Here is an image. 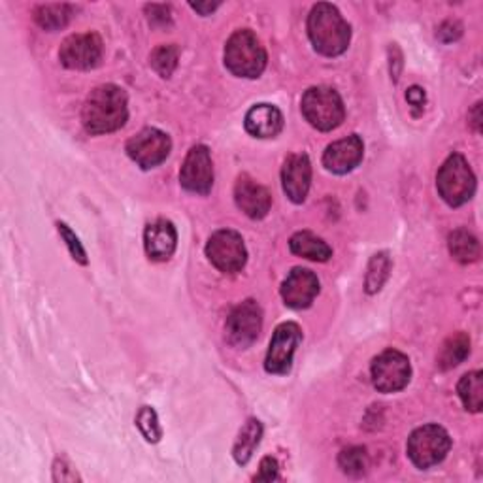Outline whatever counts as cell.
<instances>
[{"label":"cell","instance_id":"83f0119b","mask_svg":"<svg viewBox=\"0 0 483 483\" xmlns=\"http://www.w3.org/2000/svg\"><path fill=\"white\" fill-rule=\"evenodd\" d=\"M179 51L176 46H159L151 53V67L160 77H170L178 67Z\"/></svg>","mask_w":483,"mask_h":483},{"label":"cell","instance_id":"1f68e13d","mask_svg":"<svg viewBox=\"0 0 483 483\" xmlns=\"http://www.w3.org/2000/svg\"><path fill=\"white\" fill-rule=\"evenodd\" d=\"M53 479L55 481H79V476L65 457H59L53 462Z\"/></svg>","mask_w":483,"mask_h":483},{"label":"cell","instance_id":"277c9868","mask_svg":"<svg viewBox=\"0 0 483 483\" xmlns=\"http://www.w3.org/2000/svg\"><path fill=\"white\" fill-rule=\"evenodd\" d=\"M440 196L453 208L467 205L476 193V176L460 153H453L440 167L436 176Z\"/></svg>","mask_w":483,"mask_h":483},{"label":"cell","instance_id":"3957f363","mask_svg":"<svg viewBox=\"0 0 483 483\" xmlns=\"http://www.w3.org/2000/svg\"><path fill=\"white\" fill-rule=\"evenodd\" d=\"M225 67L238 77H259L267 68V51L255 32L236 31L225 46Z\"/></svg>","mask_w":483,"mask_h":483},{"label":"cell","instance_id":"f546056e","mask_svg":"<svg viewBox=\"0 0 483 483\" xmlns=\"http://www.w3.org/2000/svg\"><path fill=\"white\" fill-rule=\"evenodd\" d=\"M57 231L60 234V238L65 240V244L72 255V259L76 260V263L79 265H87V255H86V250L82 246V242H79V238L70 231V227L67 223H57Z\"/></svg>","mask_w":483,"mask_h":483},{"label":"cell","instance_id":"6da1fadb","mask_svg":"<svg viewBox=\"0 0 483 483\" xmlns=\"http://www.w3.org/2000/svg\"><path fill=\"white\" fill-rule=\"evenodd\" d=\"M125 91L106 84L91 91L82 110V123L89 134H108L127 123Z\"/></svg>","mask_w":483,"mask_h":483},{"label":"cell","instance_id":"d590c367","mask_svg":"<svg viewBox=\"0 0 483 483\" xmlns=\"http://www.w3.org/2000/svg\"><path fill=\"white\" fill-rule=\"evenodd\" d=\"M469 119H470L472 129H474L476 132H479V131H481V105H479V103L472 108V112L469 114Z\"/></svg>","mask_w":483,"mask_h":483},{"label":"cell","instance_id":"7402d4cb","mask_svg":"<svg viewBox=\"0 0 483 483\" xmlns=\"http://www.w3.org/2000/svg\"><path fill=\"white\" fill-rule=\"evenodd\" d=\"M457 393L462 406L472 414H479L483 408V374L474 370L462 376L457 386Z\"/></svg>","mask_w":483,"mask_h":483},{"label":"cell","instance_id":"ba28073f","mask_svg":"<svg viewBox=\"0 0 483 483\" xmlns=\"http://www.w3.org/2000/svg\"><path fill=\"white\" fill-rule=\"evenodd\" d=\"M263 329V310L255 300H244L231 312L225 325V338L232 348L246 350Z\"/></svg>","mask_w":483,"mask_h":483},{"label":"cell","instance_id":"8992f818","mask_svg":"<svg viewBox=\"0 0 483 483\" xmlns=\"http://www.w3.org/2000/svg\"><path fill=\"white\" fill-rule=\"evenodd\" d=\"M408 457L421 470L440 465L451 450V438L438 425H425L415 429L408 438Z\"/></svg>","mask_w":483,"mask_h":483},{"label":"cell","instance_id":"f1b7e54d","mask_svg":"<svg viewBox=\"0 0 483 483\" xmlns=\"http://www.w3.org/2000/svg\"><path fill=\"white\" fill-rule=\"evenodd\" d=\"M136 427L140 429V433L144 434V438L151 444H157V442L163 438V429H160L159 417L155 414L153 408L150 406H142L136 415Z\"/></svg>","mask_w":483,"mask_h":483},{"label":"cell","instance_id":"9a60e30c","mask_svg":"<svg viewBox=\"0 0 483 483\" xmlns=\"http://www.w3.org/2000/svg\"><path fill=\"white\" fill-rule=\"evenodd\" d=\"M281 184H284V191L291 203H305L312 184V163L308 155L298 153L286 159L284 170H281Z\"/></svg>","mask_w":483,"mask_h":483},{"label":"cell","instance_id":"9c48e42d","mask_svg":"<svg viewBox=\"0 0 483 483\" xmlns=\"http://www.w3.org/2000/svg\"><path fill=\"white\" fill-rule=\"evenodd\" d=\"M210 263L225 274H236L246 267L248 251L244 240L234 231H217L206 244Z\"/></svg>","mask_w":483,"mask_h":483},{"label":"cell","instance_id":"d4e9b609","mask_svg":"<svg viewBox=\"0 0 483 483\" xmlns=\"http://www.w3.org/2000/svg\"><path fill=\"white\" fill-rule=\"evenodd\" d=\"M72 14L70 5H42L34 10V22L44 31H59L68 25Z\"/></svg>","mask_w":483,"mask_h":483},{"label":"cell","instance_id":"2e32d148","mask_svg":"<svg viewBox=\"0 0 483 483\" xmlns=\"http://www.w3.org/2000/svg\"><path fill=\"white\" fill-rule=\"evenodd\" d=\"M362 155H365V144L357 134H351L336 140L325 150L324 167L333 174H348L360 165Z\"/></svg>","mask_w":483,"mask_h":483},{"label":"cell","instance_id":"44dd1931","mask_svg":"<svg viewBox=\"0 0 483 483\" xmlns=\"http://www.w3.org/2000/svg\"><path fill=\"white\" fill-rule=\"evenodd\" d=\"M260 438H263V425H260V421L255 417L248 419L246 425L242 427V431L236 438L234 450H232L234 460L238 462V465H242V467L248 465V460L251 459L253 451L260 444Z\"/></svg>","mask_w":483,"mask_h":483},{"label":"cell","instance_id":"7a4b0ae2","mask_svg":"<svg viewBox=\"0 0 483 483\" xmlns=\"http://www.w3.org/2000/svg\"><path fill=\"white\" fill-rule=\"evenodd\" d=\"M308 36L317 53L338 57L350 46L351 27L336 6L319 3L312 8L308 17Z\"/></svg>","mask_w":483,"mask_h":483},{"label":"cell","instance_id":"d6a6232c","mask_svg":"<svg viewBox=\"0 0 483 483\" xmlns=\"http://www.w3.org/2000/svg\"><path fill=\"white\" fill-rule=\"evenodd\" d=\"M278 472H279L278 460L272 457H265L263 460H260L259 472L255 474L253 479L255 481H274V479H278Z\"/></svg>","mask_w":483,"mask_h":483},{"label":"cell","instance_id":"8fae6325","mask_svg":"<svg viewBox=\"0 0 483 483\" xmlns=\"http://www.w3.org/2000/svg\"><path fill=\"white\" fill-rule=\"evenodd\" d=\"M59 59L67 68L89 70L95 68L103 59V40L98 34H72L59 50Z\"/></svg>","mask_w":483,"mask_h":483},{"label":"cell","instance_id":"cb8c5ba5","mask_svg":"<svg viewBox=\"0 0 483 483\" xmlns=\"http://www.w3.org/2000/svg\"><path fill=\"white\" fill-rule=\"evenodd\" d=\"M448 246H450L451 257L455 260H459V263H462V265L474 263V260H478V257H479V242L467 229L453 231L450 234Z\"/></svg>","mask_w":483,"mask_h":483},{"label":"cell","instance_id":"4316f807","mask_svg":"<svg viewBox=\"0 0 483 483\" xmlns=\"http://www.w3.org/2000/svg\"><path fill=\"white\" fill-rule=\"evenodd\" d=\"M338 467L342 469V472L359 478L367 472L369 469V455L365 448H348L342 450V453L338 455Z\"/></svg>","mask_w":483,"mask_h":483},{"label":"cell","instance_id":"e0dca14e","mask_svg":"<svg viewBox=\"0 0 483 483\" xmlns=\"http://www.w3.org/2000/svg\"><path fill=\"white\" fill-rule=\"evenodd\" d=\"M236 206L251 219H263L272 206V195L250 176H240L234 186Z\"/></svg>","mask_w":483,"mask_h":483},{"label":"cell","instance_id":"30bf717a","mask_svg":"<svg viewBox=\"0 0 483 483\" xmlns=\"http://www.w3.org/2000/svg\"><path fill=\"white\" fill-rule=\"evenodd\" d=\"M170 150H172L170 136L159 129L140 131L127 144V155L144 170L155 169L160 163H165L167 157L170 155Z\"/></svg>","mask_w":483,"mask_h":483},{"label":"cell","instance_id":"836d02e7","mask_svg":"<svg viewBox=\"0 0 483 483\" xmlns=\"http://www.w3.org/2000/svg\"><path fill=\"white\" fill-rule=\"evenodd\" d=\"M462 34V27L459 22H446V23H442L436 36L442 40V42H455V40Z\"/></svg>","mask_w":483,"mask_h":483},{"label":"cell","instance_id":"d6986e66","mask_svg":"<svg viewBox=\"0 0 483 483\" xmlns=\"http://www.w3.org/2000/svg\"><path fill=\"white\" fill-rule=\"evenodd\" d=\"M284 129V115L272 105H257L246 114V131L255 138H274Z\"/></svg>","mask_w":483,"mask_h":483},{"label":"cell","instance_id":"5bb4252c","mask_svg":"<svg viewBox=\"0 0 483 483\" xmlns=\"http://www.w3.org/2000/svg\"><path fill=\"white\" fill-rule=\"evenodd\" d=\"M319 295V279L308 269H293L281 284V298L293 310H305Z\"/></svg>","mask_w":483,"mask_h":483},{"label":"cell","instance_id":"5b68a950","mask_svg":"<svg viewBox=\"0 0 483 483\" xmlns=\"http://www.w3.org/2000/svg\"><path fill=\"white\" fill-rule=\"evenodd\" d=\"M300 110L314 129L324 132L340 127L346 117V108L340 95L325 86L308 89L302 96Z\"/></svg>","mask_w":483,"mask_h":483},{"label":"cell","instance_id":"74e56055","mask_svg":"<svg viewBox=\"0 0 483 483\" xmlns=\"http://www.w3.org/2000/svg\"><path fill=\"white\" fill-rule=\"evenodd\" d=\"M191 8L198 14H203V15H210L212 12H215L219 8V5H191Z\"/></svg>","mask_w":483,"mask_h":483},{"label":"cell","instance_id":"7c38bea8","mask_svg":"<svg viewBox=\"0 0 483 483\" xmlns=\"http://www.w3.org/2000/svg\"><path fill=\"white\" fill-rule=\"evenodd\" d=\"M302 333L296 324H281L270 340L265 369L269 374L284 376L293 367V355L300 344Z\"/></svg>","mask_w":483,"mask_h":483},{"label":"cell","instance_id":"8d00e7d4","mask_svg":"<svg viewBox=\"0 0 483 483\" xmlns=\"http://www.w3.org/2000/svg\"><path fill=\"white\" fill-rule=\"evenodd\" d=\"M400 70H402V53H400V50H396V57L395 59L391 57V77H393V82H398Z\"/></svg>","mask_w":483,"mask_h":483},{"label":"cell","instance_id":"4dcf8cb0","mask_svg":"<svg viewBox=\"0 0 483 483\" xmlns=\"http://www.w3.org/2000/svg\"><path fill=\"white\" fill-rule=\"evenodd\" d=\"M146 14H148L150 25L153 27H169L172 23L170 6L167 5H148Z\"/></svg>","mask_w":483,"mask_h":483},{"label":"cell","instance_id":"e575fe53","mask_svg":"<svg viewBox=\"0 0 483 483\" xmlns=\"http://www.w3.org/2000/svg\"><path fill=\"white\" fill-rule=\"evenodd\" d=\"M406 100L414 106V108H423V105H425V93H423L421 87L414 86L408 89L406 93Z\"/></svg>","mask_w":483,"mask_h":483},{"label":"cell","instance_id":"52a82bcc","mask_svg":"<svg viewBox=\"0 0 483 483\" xmlns=\"http://www.w3.org/2000/svg\"><path fill=\"white\" fill-rule=\"evenodd\" d=\"M372 384L379 393H398L410 384V359L396 350H386L372 362Z\"/></svg>","mask_w":483,"mask_h":483},{"label":"cell","instance_id":"484cf974","mask_svg":"<svg viewBox=\"0 0 483 483\" xmlns=\"http://www.w3.org/2000/svg\"><path fill=\"white\" fill-rule=\"evenodd\" d=\"M391 274V257L387 251H379L372 255L369 269H367V279H365V291L369 295H376L386 286Z\"/></svg>","mask_w":483,"mask_h":483},{"label":"cell","instance_id":"4fadbf2b","mask_svg":"<svg viewBox=\"0 0 483 483\" xmlns=\"http://www.w3.org/2000/svg\"><path fill=\"white\" fill-rule=\"evenodd\" d=\"M179 184L189 193L208 195L214 187V163L206 146H195L179 170Z\"/></svg>","mask_w":483,"mask_h":483},{"label":"cell","instance_id":"ac0fdd59","mask_svg":"<svg viewBox=\"0 0 483 483\" xmlns=\"http://www.w3.org/2000/svg\"><path fill=\"white\" fill-rule=\"evenodd\" d=\"M178 246L176 227L169 219H157L146 227L144 248L151 260H169Z\"/></svg>","mask_w":483,"mask_h":483},{"label":"cell","instance_id":"603a6c76","mask_svg":"<svg viewBox=\"0 0 483 483\" xmlns=\"http://www.w3.org/2000/svg\"><path fill=\"white\" fill-rule=\"evenodd\" d=\"M470 353V338L465 333H457L450 336L438 355V367L442 370H450L460 365Z\"/></svg>","mask_w":483,"mask_h":483},{"label":"cell","instance_id":"ffe728a7","mask_svg":"<svg viewBox=\"0 0 483 483\" xmlns=\"http://www.w3.org/2000/svg\"><path fill=\"white\" fill-rule=\"evenodd\" d=\"M289 248L295 255L305 257L310 260H317V263H325L333 257V250L324 238L315 236L310 231H300L291 236Z\"/></svg>","mask_w":483,"mask_h":483}]
</instances>
